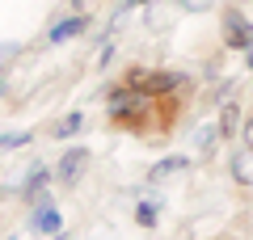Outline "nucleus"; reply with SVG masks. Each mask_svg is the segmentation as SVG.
Here are the masks:
<instances>
[{
  "instance_id": "obj_10",
  "label": "nucleus",
  "mask_w": 253,
  "mask_h": 240,
  "mask_svg": "<svg viewBox=\"0 0 253 240\" xmlns=\"http://www.w3.org/2000/svg\"><path fill=\"white\" fill-rule=\"evenodd\" d=\"M236 118H241V114H236V106L228 101V106H224V118H219V135H236Z\"/></svg>"
},
{
  "instance_id": "obj_1",
  "label": "nucleus",
  "mask_w": 253,
  "mask_h": 240,
  "mask_svg": "<svg viewBox=\"0 0 253 240\" xmlns=\"http://www.w3.org/2000/svg\"><path fill=\"white\" fill-rule=\"evenodd\" d=\"M84 164H89V152H84V148H68V152H63V160L55 164V177H59L63 186H76L81 173H84Z\"/></svg>"
},
{
  "instance_id": "obj_3",
  "label": "nucleus",
  "mask_w": 253,
  "mask_h": 240,
  "mask_svg": "<svg viewBox=\"0 0 253 240\" xmlns=\"http://www.w3.org/2000/svg\"><path fill=\"white\" fill-rule=\"evenodd\" d=\"M224 38H228V46L245 51V46L253 42V26L241 17V13H228V17H224Z\"/></svg>"
},
{
  "instance_id": "obj_7",
  "label": "nucleus",
  "mask_w": 253,
  "mask_h": 240,
  "mask_svg": "<svg viewBox=\"0 0 253 240\" xmlns=\"http://www.w3.org/2000/svg\"><path fill=\"white\" fill-rule=\"evenodd\" d=\"M46 181H51V173H46L42 164H34V169H30V177H26V194H30V198H38Z\"/></svg>"
},
{
  "instance_id": "obj_14",
  "label": "nucleus",
  "mask_w": 253,
  "mask_h": 240,
  "mask_svg": "<svg viewBox=\"0 0 253 240\" xmlns=\"http://www.w3.org/2000/svg\"><path fill=\"white\" fill-rule=\"evenodd\" d=\"M135 215H139V223H152V219H156V211H152V202H144V206H139Z\"/></svg>"
},
{
  "instance_id": "obj_19",
  "label": "nucleus",
  "mask_w": 253,
  "mask_h": 240,
  "mask_svg": "<svg viewBox=\"0 0 253 240\" xmlns=\"http://www.w3.org/2000/svg\"><path fill=\"white\" fill-rule=\"evenodd\" d=\"M55 240H59V236H55Z\"/></svg>"
},
{
  "instance_id": "obj_2",
  "label": "nucleus",
  "mask_w": 253,
  "mask_h": 240,
  "mask_svg": "<svg viewBox=\"0 0 253 240\" xmlns=\"http://www.w3.org/2000/svg\"><path fill=\"white\" fill-rule=\"evenodd\" d=\"M181 80L177 76H169V72H156V76H131V89L139 93V97H156V93H169V89H177Z\"/></svg>"
},
{
  "instance_id": "obj_15",
  "label": "nucleus",
  "mask_w": 253,
  "mask_h": 240,
  "mask_svg": "<svg viewBox=\"0 0 253 240\" xmlns=\"http://www.w3.org/2000/svg\"><path fill=\"white\" fill-rule=\"evenodd\" d=\"M186 9H207V0H186Z\"/></svg>"
},
{
  "instance_id": "obj_5",
  "label": "nucleus",
  "mask_w": 253,
  "mask_h": 240,
  "mask_svg": "<svg viewBox=\"0 0 253 240\" xmlns=\"http://www.w3.org/2000/svg\"><path fill=\"white\" fill-rule=\"evenodd\" d=\"M232 177L241 181V186H253V143L236 148V156H232Z\"/></svg>"
},
{
  "instance_id": "obj_17",
  "label": "nucleus",
  "mask_w": 253,
  "mask_h": 240,
  "mask_svg": "<svg viewBox=\"0 0 253 240\" xmlns=\"http://www.w3.org/2000/svg\"><path fill=\"white\" fill-rule=\"evenodd\" d=\"M245 51H249V68H253V42H249V46H245Z\"/></svg>"
},
{
  "instance_id": "obj_9",
  "label": "nucleus",
  "mask_w": 253,
  "mask_h": 240,
  "mask_svg": "<svg viewBox=\"0 0 253 240\" xmlns=\"http://www.w3.org/2000/svg\"><path fill=\"white\" fill-rule=\"evenodd\" d=\"M26 143H30V131H9V135H0V152L26 148Z\"/></svg>"
},
{
  "instance_id": "obj_8",
  "label": "nucleus",
  "mask_w": 253,
  "mask_h": 240,
  "mask_svg": "<svg viewBox=\"0 0 253 240\" xmlns=\"http://www.w3.org/2000/svg\"><path fill=\"white\" fill-rule=\"evenodd\" d=\"M177 169H186V156H169V160H161L152 169V181H165L169 173H177Z\"/></svg>"
},
{
  "instance_id": "obj_6",
  "label": "nucleus",
  "mask_w": 253,
  "mask_h": 240,
  "mask_svg": "<svg viewBox=\"0 0 253 240\" xmlns=\"http://www.w3.org/2000/svg\"><path fill=\"white\" fill-rule=\"evenodd\" d=\"M84 26H89V17H68V21H59V26H55L46 38H51V42H68V38H76Z\"/></svg>"
},
{
  "instance_id": "obj_12",
  "label": "nucleus",
  "mask_w": 253,
  "mask_h": 240,
  "mask_svg": "<svg viewBox=\"0 0 253 240\" xmlns=\"http://www.w3.org/2000/svg\"><path fill=\"white\" fill-rule=\"evenodd\" d=\"M17 55H21V46H17V42H0V72L9 68V63L17 59Z\"/></svg>"
},
{
  "instance_id": "obj_16",
  "label": "nucleus",
  "mask_w": 253,
  "mask_h": 240,
  "mask_svg": "<svg viewBox=\"0 0 253 240\" xmlns=\"http://www.w3.org/2000/svg\"><path fill=\"white\" fill-rule=\"evenodd\" d=\"M245 143H253V118H249V126H245Z\"/></svg>"
},
{
  "instance_id": "obj_18",
  "label": "nucleus",
  "mask_w": 253,
  "mask_h": 240,
  "mask_svg": "<svg viewBox=\"0 0 253 240\" xmlns=\"http://www.w3.org/2000/svg\"><path fill=\"white\" fill-rule=\"evenodd\" d=\"M135 4H144V0H135Z\"/></svg>"
},
{
  "instance_id": "obj_4",
  "label": "nucleus",
  "mask_w": 253,
  "mask_h": 240,
  "mask_svg": "<svg viewBox=\"0 0 253 240\" xmlns=\"http://www.w3.org/2000/svg\"><path fill=\"white\" fill-rule=\"evenodd\" d=\"M34 202H38V211H34V219H30V223H34V232L55 236V232H59V211L51 206V198H46V194H38Z\"/></svg>"
},
{
  "instance_id": "obj_11",
  "label": "nucleus",
  "mask_w": 253,
  "mask_h": 240,
  "mask_svg": "<svg viewBox=\"0 0 253 240\" xmlns=\"http://www.w3.org/2000/svg\"><path fill=\"white\" fill-rule=\"evenodd\" d=\"M76 131H81V114H68L59 126H55V135H59V139H68V135H76Z\"/></svg>"
},
{
  "instance_id": "obj_13",
  "label": "nucleus",
  "mask_w": 253,
  "mask_h": 240,
  "mask_svg": "<svg viewBox=\"0 0 253 240\" xmlns=\"http://www.w3.org/2000/svg\"><path fill=\"white\" fill-rule=\"evenodd\" d=\"M215 135H219V131H215V126H203V131H199V148H203V152H207V148H211V143H215Z\"/></svg>"
}]
</instances>
